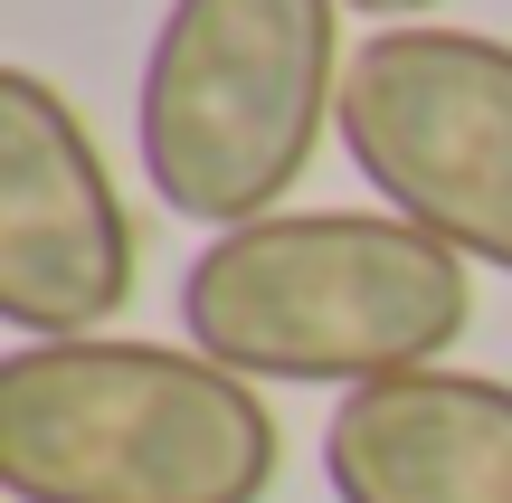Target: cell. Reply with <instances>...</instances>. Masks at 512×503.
Masks as SVG:
<instances>
[{"label": "cell", "instance_id": "cell-1", "mask_svg": "<svg viewBox=\"0 0 512 503\" xmlns=\"http://www.w3.org/2000/svg\"><path fill=\"white\" fill-rule=\"evenodd\" d=\"M475 323V266L399 209H275L209 238L181 276L190 352L238 380H370L437 371Z\"/></svg>", "mask_w": 512, "mask_h": 503}, {"label": "cell", "instance_id": "cell-2", "mask_svg": "<svg viewBox=\"0 0 512 503\" xmlns=\"http://www.w3.org/2000/svg\"><path fill=\"white\" fill-rule=\"evenodd\" d=\"M275 409L171 342H19L0 361V485L19 503H266Z\"/></svg>", "mask_w": 512, "mask_h": 503}, {"label": "cell", "instance_id": "cell-3", "mask_svg": "<svg viewBox=\"0 0 512 503\" xmlns=\"http://www.w3.org/2000/svg\"><path fill=\"white\" fill-rule=\"evenodd\" d=\"M342 0H171L143 57V181L190 228L275 219L342 133Z\"/></svg>", "mask_w": 512, "mask_h": 503}, {"label": "cell", "instance_id": "cell-4", "mask_svg": "<svg viewBox=\"0 0 512 503\" xmlns=\"http://www.w3.org/2000/svg\"><path fill=\"white\" fill-rule=\"evenodd\" d=\"M342 152L380 209L512 276V38L408 19L342 67Z\"/></svg>", "mask_w": 512, "mask_h": 503}, {"label": "cell", "instance_id": "cell-5", "mask_svg": "<svg viewBox=\"0 0 512 503\" xmlns=\"http://www.w3.org/2000/svg\"><path fill=\"white\" fill-rule=\"evenodd\" d=\"M133 219L86 114L38 67L0 76V323L19 342H86L133 304Z\"/></svg>", "mask_w": 512, "mask_h": 503}, {"label": "cell", "instance_id": "cell-6", "mask_svg": "<svg viewBox=\"0 0 512 503\" xmlns=\"http://www.w3.org/2000/svg\"><path fill=\"white\" fill-rule=\"evenodd\" d=\"M323 475L342 503H512V380L408 371L332 409Z\"/></svg>", "mask_w": 512, "mask_h": 503}, {"label": "cell", "instance_id": "cell-7", "mask_svg": "<svg viewBox=\"0 0 512 503\" xmlns=\"http://www.w3.org/2000/svg\"><path fill=\"white\" fill-rule=\"evenodd\" d=\"M342 10H370V19H380V29H408V19H427V10H437V0H342Z\"/></svg>", "mask_w": 512, "mask_h": 503}]
</instances>
